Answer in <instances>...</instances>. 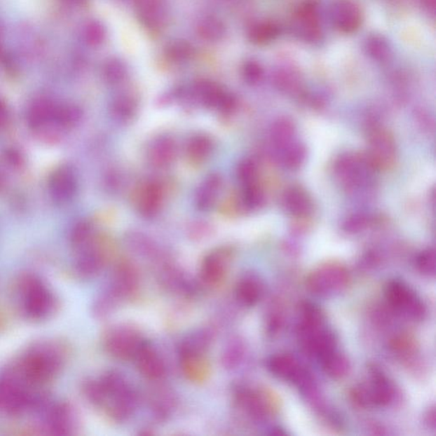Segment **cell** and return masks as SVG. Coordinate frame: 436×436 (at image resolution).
Listing matches in <instances>:
<instances>
[{"mask_svg":"<svg viewBox=\"0 0 436 436\" xmlns=\"http://www.w3.org/2000/svg\"><path fill=\"white\" fill-rule=\"evenodd\" d=\"M87 399L102 408L116 423H125L132 417L138 407V395L121 372L110 370L98 379L89 380L84 387Z\"/></svg>","mask_w":436,"mask_h":436,"instance_id":"1","label":"cell"},{"mask_svg":"<svg viewBox=\"0 0 436 436\" xmlns=\"http://www.w3.org/2000/svg\"><path fill=\"white\" fill-rule=\"evenodd\" d=\"M63 360V353L55 344L37 343L22 355L15 370L31 386L37 388L59 374Z\"/></svg>","mask_w":436,"mask_h":436,"instance_id":"2","label":"cell"},{"mask_svg":"<svg viewBox=\"0 0 436 436\" xmlns=\"http://www.w3.org/2000/svg\"><path fill=\"white\" fill-rule=\"evenodd\" d=\"M299 336L305 351L319 360L336 350L334 332L325 326L322 315L314 306L305 307Z\"/></svg>","mask_w":436,"mask_h":436,"instance_id":"3","label":"cell"},{"mask_svg":"<svg viewBox=\"0 0 436 436\" xmlns=\"http://www.w3.org/2000/svg\"><path fill=\"white\" fill-rule=\"evenodd\" d=\"M18 287L20 307L27 319L41 320L53 314L55 297L39 277L33 275L23 276Z\"/></svg>","mask_w":436,"mask_h":436,"instance_id":"4","label":"cell"},{"mask_svg":"<svg viewBox=\"0 0 436 436\" xmlns=\"http://www.w3.org/2000/svg\"><path fill=\"white\" fill-rule=\"evenodd\" d=\"M140 287V275L137 268L129 261L118 264L111 276L108 285L97 297L113 311L125 301L137 295Z\"/></svg>","mask_w":436,"mask_h":436,"instance_id":"5","label":"cell"},{"mask_svg":"<svg viewBox=\"0 0 436 436\" xmlns=\"http://www.w3.org/2000/svg\"><path fill=\"white\" fill-rule=\"evenodd\" d=\"M144 341L140 331L126 323L111 326L107 329L102 339L107 353L122 362L133 360Z\"/></svg>","mask_w":436,"mask_h":436,"instance_id":"6","label":"cell"},{"mask_svg":"<svg viewBox=\"0 0 436 436\" xmlns=\"http://www.w3.org/2000/svg\"><path fill=\"white\" fill-rule=\"evenodd\" d=\"M395 396V387L382 372L374 369L367 383L356 387L353 393L356 402L363 407H384L388 405Z\"/></svg>","mask_w":436,"mask_h":436,"instance_id":"7","label":"cell"},{"mask_svg":"<svg viewBox=\"0 0 436 436\" xmlns=\"http://www.w3.org/2000/svg\"><path fill=\"white\" fill-rule=\"evenodd\" d=\"M388 304L400 314L411 320H421L426 314L423 300L415 291L400 280L388 283L386 290Z\"/></svg>","mask_w":436,"mask_h":436,"instance_id":"8","label":"cell"},{"mask_svg":"<svg viewBox=\"0 0 436 436\" xmlns=\"http://www.w3.org/2000/svg\"><path fill=\"white\" fill-rule=\"evenodd\" d=\"M350 276L340 265L330 264L321 267L308 277L309 291L320 296H327L342 291L347 287Z\"/></svg>","mask_w":436,"mask_h":436,"instance_id":"9","label":"cell"},{"mask_svg":"<svg viewBox=\"0 0 436 436\" xmlns=\"http://www.w3.org/2000/svg\"><path fill=\"white\" fill-rule=\"evenodd\" d=\"M294 29L301 39L308 43L319 41L322 35L318 4L307 0L297 9L294 18Z\"/></svg>","mask_w":436,"mask_h":436,"instance_id":"10","label":"cell"},{"mask_svg":"<svg viewBox=\"0 0 436 436\" xmlns=\"http://www.w3.org/2000/svg\"><path fill=\"white\" fill-rule=\"evenodd\" d=\"M133 360L141 375L149 381L158 383L165 378V360L157 348L149 341L144 339Z\"/></svg>","mask_w":436,"mask_h":436,"instance_id":"11","label":"cell"},{"mask_svg":"<svg viewBox=\"0 0 436 436\" xmlns=\"http://www.w3.org/2000/svg\"><path fill=\"white\" fill-rule=\"evenodd\" d=\"M231 261V253L225 248L214 250L202 261L200 279L207 287H216L225 280Z\"/></svg>","mask_w":436,"mask_h":436,"instance_id":"12","label":"cell"},{"mask_svg":"<svg viewBox=\"0 0 436 436\" xmlns=\"http://www.w3.org/2000/svg\"><path fill=\"white\" fill-rule=\"evenodd\" d=\"M332 25L343 34H353L362 26L363 15L355 0H334L330 9Z\"/></svg>","mask_w":436,"mask_h":436,"instance_id":"13","label":"cell"},{"mask_svg":"<svg viewBox=\"0 0 436 436\" xmlns=\"http://www.w3.org/2000/svg\"><path fill=\"white\" fill-rule=\"evenodd\" d=\"M194 96L202 105L221 112L229 113L235 108L236 98L225 91L217 83L200 81L193 86Z\"/></svg>","mask_w":436,"mask_h":436,"instance_id":"14","label":"cell"},{"mask_svg":"<svg viewBox=\"0 0 436 436\" xmlns=\"http://www.w3.org/2000/svg\"><path fill=\"white\" fill-rule=\"evenodd\" d=\"M235 398L237 405L255 421L266 418L272 411V402L264 391L241 387L236 390Z\"/></svg>","mask_w":436,"mask_h":436,"instance_id":"15","label":"cell"},{"mask_svg":"<svg viewBox=\"0 0 436 436\" xmlns=\"http://www.w3.org/2000/svg\"><path fill=\"white\" fill-rule=\"evenodd\" d=\"M268 369L271 374L284 381L296 384L308 382L307 372L296 358L290 355H273L268 360Z\"/></svg>","mask_w":436,"mask_h":436,"instance_id":"16","label":"cell"},{"mask_svg":"<svg viewBox=\"0 0 436 436\" xmlns=\"http://www.w3.org/2000/svg\"><path fill=\"white\" fill-rule=\"evenodd\" d=\"M76 418L69 404L59 402L47 409L45 425L50 433L69 435L75 429Z\"/></svg>","mask_w":436,"mask_h":436,"instance_id":"17","label":"cell"},{"mask_svg":"<svg viewBox=\"0 0 436 436\" xmlns=\"http://www.w3.org/2000/svg\"><path fill=\"white\" fill-rule=\"evenodd\" d=\"M79 249L81 251L75 261V269L82 278H94L105 266V252L97 245H91L90 243Z\"/></svg>","mask_w":436,"mask_h":436,"instance_id":"18","label":"cell"},{"mask_svg":"<svg viewBox=\"0 0 436 436\" xmlns=\"http://www.w3.org/2000/svg\"><path fill=\"white\" fill-rule=\"evenodd\" d=\"M135 10L140 22L151 30L163 27L166 21L164 0H134Z\"/></svg>","mask_w":436,"mask_h":436,"instance_id":"19","label":"cell"},{"mask_svg":"<svg viewBox=\"0 0 436 436\" xmlns=\"http://www.w3.org/2000/svg\"><path fill=\"white\" fill-rule=\"evenodd\" d=\"M179 362L182 374L190 382L204 383L211 374V365L206 355H179Z\"/></svg>","mask_w":436,"mask_h":436,"instance_id":"20","label":"cell"},{"mask_svg":"<svg viewBox=\"0 0 436 436\" xmlns=\"http://www.w3.org/2000/svg\"><path fill=\"white\" fill-rule=\"evenodd\" d=\"M51 194L58 201L69 200L77 189V181L72 169L62 168L53 174L50 182Z\"/></svg>","mask_w":436,"mask_h":436,"instance_id":"21","label":"cell"},{"mask_svg":"<svg viewBox=\"0 0 436 436\" xmlns=\"http://www.w3.org/2000/svg\"><path fill=\"white\" fill-rule=\"evenodd\" d=\"M213 339L214 334L211 329L202 328L194 331L182 340L178 355H206Z\"/></svg>","mask_w":436,"mask_h":436,"instance_id":"22","label":"cell"},{"mask_svg":"<svg viewBox=\"0 0 436 436\" xmlns=\"http://www.w3.org/2000/svg\"><path fill=\"white\" fill-rule=\"evenodd\" d=\"M162 200L163 193L161 186L156 182H149L140 193L137 202L138 211L147 218L156 217L161 208Z\"/></svg>","mask_w":436,"mask_h":436,"instance_id":"23","label":"cell"},{"mask_svg":"<svg viewBox=\"0 0 436 436\" xmlns=\"http://www.w3.org/2000/svg\"><path fill=\"white\" fill-rule=\"evenodd\" d=\"M176 154L175 141L170 137H161L150 146L148 157L154 168H165L172 163Z\"/></svg>","mask_w":436,"mask_h":436,"instance_id":"24","label":"cell"},{"mask_svg":"<svg viewBox=\"0 0 436 436\" xmlns=\"http://www.w3.org/2000/svg\"><path fill=\"white\" fill-rule=\"evenodd\" d=\"M368 165L355 157H344L338 165V173L341 179L350 186L362 184L367 179Z\"/></svg>","mask_w":436,"mask_h":436,"instance_id":"25","label":"cell"},{"mask_svg":"<svg viewBox=\"0 0 436 436\" xmlns=\"http://www.w3.org/2000/svg\"><path fill=\"white\" fill-rule=\"evenodd\" d=\"M263 295V285L255 275H244L238 281L236 296L239 302L247 307L254 306Z\"/></svg>","mask_w":436,"mask_h":436,"instance_id":"26","label":"cell"},{"mask_svg":"<svg viewBox=\"0 0 436 436\" xmlns=\"http://www.w3.org/2000/svg\"><path fill=\"white\" fill-rule=\"evenodd\" d=\"M176 397L172 391L165 388H158L150 396L149 407L153 417L158 421H165L172 414L176 407Z\"/></svg>","mask_w":436,"mask_h":436,"instance_id":"27","label":"cell"},{"mask_svg":"<svg viewBox=\"0 0 436 436\" xmlns=\"http://www.w3.org/2000/svg\"><path fill=\"white\" fill-rule=\"evenodd\" d=\"M222 186V177L218 174H211L198 189L196 198L197 208L207 212L215 205Z\"/></svg>","mask_w":436,"mask_h":436,"instance_id":"28","label":"cell"},{"mask_svg":"<svg viewBox=\"0 0 436 436\" xmlns=\"http://www.w3.org/2000/svg\"><path fill=\"white\" fill-rule=\"evenodd\" d=\"M395 144L386 133H376L371 141L372 161L376 165H386L395 158Z\"/></svg>","mask_w":436,"mask_h":436,"instance_id":"29","label":"cell"},{"mask_svg":"<svg viewBox=\"0 0 436 436\" xmlns=\"http://www.w3.org/2000/svg\"><path fill=\"white\" fill-rule=\"evenodd\" d=\"M283 205L288 212L297 217L306 216L312 210L311 199L307 193L299 188H291L285 191Z\"/></svg>","mask_w":436,"mask_h":436,"instance_id":"30","label":"cell"},{"mask_svg":"<svg viewBox=\"0 0 436 436\" xmlns=\"http://www.w3.org/2000/svg\"><path fill=\"white\" fill-rule=\"evenodd\" d=\"M57 107L49 100H39L34 103L29 110V123L32 128H41V126L55 122Z\"/></svg>","mask_w":436,"mask_h":436,"instance_id":"31","label":"cell"},{"mask_svg":"<svg viewBox=\"0 0 436 436\" xmlns=\"http://www.w3.org/2000/svg\"><path fill=\"white\" fill-rule=\"evenodd\" d=\"M197 33L205 41H220L225 36L226 27L220 18L207 15L198 22Z\"/></svg>","mask_w":436,"mask_h":436,"instance_id":"32","label":"cell"},{"mask_svg":"<svg viewBox=\"0 0 436 436\" xmlns=\"http://www.w3.org/2000/svg\"><path fill=\"white\" fill-rule=\"evenodd\" d=\"M273 84L285 93H294L302 86V79L295 69L282 67L273 74Z\"/></svg>","mask_w":436,"mask_h":436,"instance_id":"33","label":"cell"},{"mask_svg":"<svg viewBox=\"0 0 436 436\" xmlns=\"http://www.w3.org/2000/svg\"><path fill=\"white\" fill-rule=\"evenodd\" d=\"M279 34V26L275 22L263 21L257 22L250 27L248 39L255 45L264 46L275 41Z\"/></svg>","mask_w":436,"mask_h":436,"instance_id":"34","label":"cell"},{"mask_svg":"<svg viewBox=\"0 0 436 436\" xmlns=\"http://www.w3.org/2000/svg\"><path fill=\"white\" fill-rule=\"evenodd\" d=\"M137 111V102L130 95H121L111 103V116L120 122H128L134 117Z\"/></svg>","mask_w":436,"mask_h":436,"instance_id":"35","label":"cell"},{"mask_svg":"<svg viewBox=\"0 0 436 436\" xmlns=\"http://www.w3.org/2000/svg\"><path fill=\"white\" fill-rule=\"evenodd\" d=\"M320 362L324 372L332 379L343 378L350 369V364H348L347 358L341 354L338 350L325 356Z\"/></svg>","mask_w":436,"mask_h":436,"instance_id":"36","label":"cell"},{"mask_svg":"<svg viewBox=\"0 0 436 436\" xmlns=\"http://www.w3.org/2000/svg\"><path fill=\"white\" fill-rule=\"evenodd\" d=\"M213 142L204 134H198L188 141L186 151L190 160L203 161L212 153Z\"/></svg>","mask_w":436,"mask_h":436,"instance_id":"37","label":"cell"},{"mask_svg":"<svg viewBox=\"0 0 436 436\" xmlns=\"http://www.w3.org/2000/svg\"><path fill=\"white\" fill-rule=\"evenodd\" d=\"M365 49L369 57L375 61L386 62L391 55L390 43L379 35H372L367 39Z\"/></svg>","mask_w":436,"mask_h":436,"instance_id":"38","label":"cell"},{"mask_svg":"<svg viewBox=\"0 0 436 436\" xmlns=\"http://www.w3.org/2000/svg\"><path fill=\"white\" fill-rule=\"evenodd\" d=\"M294 134V125L291 121L285 120V118L277 121L271 130L272 140L280 149L291 144Z\"/></svg>","mask_w":436,"mask_h":436,"instance_id":"39","label":"cell"},{"mask_svg":"<svg viewBox=\"0 0 436 436\" xmlns=\"http://www.w3.org/2000/svg\"><path fill=\"white\" fill-rule=\"evenodd\" d=\"M243 354L244 348L240 340L232 339L222 351L221 363L226 369H233L240 363Z\"/></svg>","mask_w":436,"mask_h":436,"instance_id":"40","label":"cell"},{"mask_svg":"<svg viewBox=\"0 0 436 436\" xmlns=\"http://www.w3.org/2000/svg\"><path fill=\"white\" fill-rule=\"evenodd\" d=\"M126 76V67L118 59L113 58L105 63L103 67V77L109 85H118Z\"/></svg>","mask_w":436,"mask_h":436,"instance_id":"41","label":"cell"},{"mask_svg":"<svg viewBox=\"0 0 436 436\" xmlns=\"http://www.w3.org/2000/svg\"><path fill=\"white\" fill-rule=\"evenodd\" d=\"M282 149L281 160L288 168H297L303 163L305 154H306L304 146L299 144H291L284 147Z\"/></svg>","mask_w":436,"mask_h":436,"instance_id":"42","label":"cell"},{"mask_svg":"<svg viewBox=\"0 0 436 436\" xmlns=\"http://www.w3.org/2000/svg\"><path fill=\"white\" fill-rule=\"evenodd\" d=\"M93 235V226L90 222L82 221L73 229L71 233V243L74 247L81 248L90 243Z\"/></svg>","mask_w":436,"mask_h":436,"instance_id":"43","label":"cell"},{"mask_svg":"<svg viewBox=\"0 0 436 436\" xmlns=\"http://www.w3.org/2000/svg\"><path fill=\"white\" fill-rule=\"evenodd\" d=\"M193 55L192 46L185 41H175L166 48V55L174 62H184L189 60Z\"/></svg>","mask_w":436,"mask_h":436,"instance_id":"44","label":"cell"},{"mask_svg":"<svg viewBox=\"0 0 436 436\" xmlns=\"http://www.w3.org/2000/svg\"><path fill=\"white\" fill-rule=\"evenodd\" d=\"M82 113L78 107L66 106L57 108L55 113V122L60 126H73L81 120Z\"/></svg>","mask_w":436,"mask_h":436,"instance_id":"45","label":"cell"},{"mask_svg":"<svg viewBox=\"0 0 436 436\" xmlns=\"http://www.w3.org/2000/svg\"><path fill=\"white\" fill-rule=\"evenodd\" d=\"M84 36L87 43L91 46H100L106 38L105 27L99 22H90L86 25Z\"/></svg>","mask_w":436,"mask_h":436,"instance_id":"46","label":"cell"},{"mask_svg":"<svg viewBox=\"0 0 436 436\" xmlns=\"http://www.w3.org/2000/svg\"><path fill=\"white\" fill-rule=\"evenodd\" d=\"M243 201L245 208L256 209L263 203V193L254 182L244 186Z\"/></svg>","mask_w":436,"mask_h":436,"instance_id":"47","label":"cell"},{"mask_svg":"<svg viewBox=\"0 0 436 436\" xmlns=\"http://www.w3.org/2000/svg\"><path fill=\"white\" fill-rule=\"evenodd\" d=\"M243 75L245 82L250 85H257L264 77L263 67L259 62L250 60L243 67Z\"/></svg>","mask_w":436,"mask_h":436,"instance_id":"48","label":"cell"},{"mask_svg":"<svg viewBox=\"0 0 436 436\" xmlns=\"http://www.w3.org/2000/svg\"><path fill=\"white\" fill-rule=\"evenodd\" d=\"M418 271L428 276H433L435 273V253L434 250L424 251L418 257Z\"/></svg>","mask_w":436,"mask_h":436,"instance_id":"49","label":"cell"},{"mask_svg":"<svg viewBox=\"0 0 436 436\" xmlns=\"http://www.w3.org/2000/svg\"><path fill=\"white\" fill-rule=\"evenodd\" d=\"M237 173L238 177L244 186L253 184L257 176L255 162L252 160L243 161L238 168Z\"/></svg>","mask_w":436,"mask_h":436,"instance_id":"50","label":"cell"},{"mask_svg":"<svg viewBox=\"0 0 436 436\" xmlns=\"http://www.w3.org/2000/svg\"><path fill=\"white\" fill-rule=\"evenodd\" d=\"M422 6L428 13L435 14V0H421Z\"/></svg>","mask_w":436,"mask_h":436,"instance_id":"51","label":"cell"},{"mask_svg":"<svg viewBox=\"0 0 436 436\" xmlns=\"http://www.w3.org/2000/svg\"><path fill=\"white\" fill-rule=\"evenodd\" d=\"M7 120V109L4 102L0 101V125L5 124Z\"/></svg>","mask_w":436,"mask_h":436,"instance_id":"52","label":"cell"},{"mask_svg":"<svg viewBox=\"0 0 436 436\" xmlns=\"http://www.w3.org/2000/svg\"><path fill=\"white\" fill-rule=\"evenodd\" d=\"M72 1H76V2H79V1H82V0H72Z\"/></svg>","mask_w":436,"mask_h":436,"instance_id":"53","label":"cell"},{"mask_svg":"<svg viewBox=\"0 0 436 436\" xmlns=\"http://www.w3.org/2000/svg\"><path fill=\"white\" fill-rule=\"evenodd\" d=\"M1 182H2L1 178H0V185H1Z\"/></svg>","mask_w":436,"mask_h":436,"instance_id":"54","label":"cell"}]
</instances>
